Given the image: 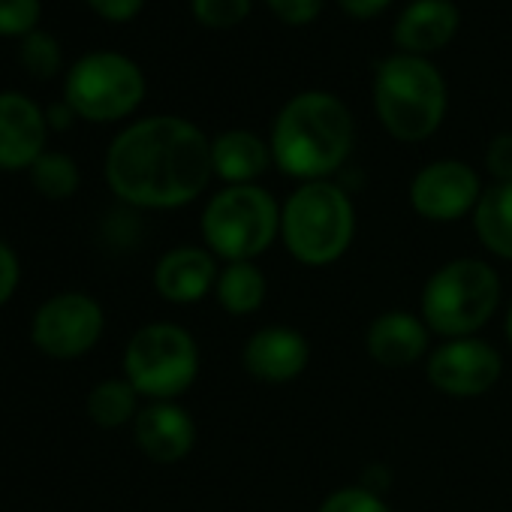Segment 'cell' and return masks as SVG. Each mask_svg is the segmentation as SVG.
<instances>
[{"mask_svg":"<svg viewBox=\"0 0 512 512\" xmlns=\"http://www.w3.org/2000/svg\"><path fill=\"white\" fill-rule=\"evenodd\" d=\"M103 175L109 190L130 208H184L214 178L211 139L178 115L139 118L112 139Z\"/></svg>","mask_w":512,"mask_h":512,"instance_id":"obj_1","label":"cell"},{"mask_svg":"<svg viewBox=\"0 0 512 512\" xmlns=\"http://www.w3.org/2000/svg\"><path fill=\"white\" fill-rule=\"evenodd\" d=\"M356 121L347 103L329 91L290 97L272 124V160L296 181H329L350 157Z\"/></svg>","mask_w":512,"mask_h":512,"instance_id":"obj_2","label":"cell"},{"mask_svg":"<svg viewBox=\"0 0 512 512\" xmlns=\"http://www.w3.org/2000/svg\"><path fill=\"white\" fill-rule=\"evenodd\" d=\"M356 238V205L329 181L299 184L281 205V241L296 263L323 269L338 263Z\"/></svg>","mask_w":512,"mask_h":512,"instance_id":"obj_3","label":"cell"},{"mask_svg":"<svg viewBox=\"0 0 512 512\" xmlns=\"http://www.w3.org/2000/svg\"><path fill=\"white\" fill-rule=\"evenodd\" d=\"M449 94L443 73L416 55H389L374 73V112L398 142H425L446 118Z\"/></svg>","mask_w":512,"mask_h":512,"instance_id":"obj_4","label":"cell"},{"mask_svg":"<svg viewBox=\"0 0 512 512\" xmlns=\"http://www.w3.org/2000/svg\"><path fill=\"white\" fill-rule=\"evenodd\" d=\"M500 275L476 256L443 263L422 287L419 317L443 341L473 338L500 308Z\"/></svg>","mask_w":512,"mask_h":512,"instance_id":"obj_5","label":"cell"},{"mask_svg":"<svg viewBox=\"0 0 512 512\" xmlns=\"http://www.w3.org/2000/svg\"><path fill=\"white\" fill-rule=\"evenodd\" d=\"M199 232L217 260L256 263L281 238V205L260 184H229L205 202Z\"/></svg>","mask_w":512,"mask_h":512,"instance_id":"obj_6","label":"cell"},{"mask_svg":"<svg viewBox=\"0 0 512 512\" xmlns=\"http://www.w3.org/2000/svg\"><path fill=\"white\" fill-rule=\"evenodd\" d=\"M124 380L148 401H175L199 377V347L178 323H148L124 347Z\"/></svg>","mask_w":512,"mask_h":512,"instance_id":"obj_7","label":"cell"},{"mask_svg":"<svg viewBox=\"0 0 512 512\" xmlns=\"http://www.w3.org/2000/svg\"><path fill=\"white\" fill-rule=\"evenodd\" d=\"M148 82L142 67L121 52H88L64 79V100L76 118L91 124H115L130 118L145 100Z\"/></svg>","mask_w":512,"mask_h":512,"instance_id":"obj_8","label":"cell"},{"mask_svg":"<svg viewBox=\"0 0 512 512\" xmlns=\"http://www.w3.org/2000/svg\"><path fill=\"white\" fill-rule=\"evenodd\" d=\"M106 329L103 305L79 290L46 299L31 320V344L49 359H82L91 353Z\"/></svg>","mask_w":512,"mask_h":512,"instance_id":"obj_9","label":"cell"},{"mask_svg":"<svg viewBox=\"0 0 512 512\" xmlns=\"http://www.w3.org/2000/svg\"><path fill=\"white\" fill-rule=\"evenodd\" d=\"M500 374L503 356L479 335L443 341L425 359V380L446 398H479L497 386Z\"/></svg>","mask_w":512,"mask_h":512,"instance_id":"obj_10","label":"cell"},{"mask_svg":"<svg viewBox=\"0 0 512 512\" xmlns=\"http://www.w3.org/2000/svg\"><path fill=\"white\" fill-rule=\"evenodd\" d=\"M482 178L470 163L434 160L422 166L410 181V205L422 220L452 223L473 214L482 196Z\"/></svg>","mask_w":512,"mask_h":512,"instance_id":"obj_11","label":"cell"},{"mask_svg":"<svg viewBox=\"0 0 512 512\" xmlns=\"http://www.w3.org/2000/svg\"><path fill=\"white\" fill-rule=\"evenodd\" d=\"M49 139L46 109L19 91H0V172H28Z\"/></svg>","mask_w":512,"mask_h":512,"instance_id":"obj_12","label":"cell"},{"mask_svg":"<svg viewBox=\"0 0 512 512\" xmlns=\"http://www.w3.org/2000/svg\"><path fill=\"white\" fill-rule=\"evenodd\" d=\"M311 362V344L299 329L290 326H266L253 332L241 350L244 371L269 386L293 383L305 374Z\"/></svg>","mask_w":512,"mask_h":512,"instance_id":"obj_13","label":"cell"},{"mask_svg":"<svg viewBox=\"0 0 512 512\" xmlns=\"http://www.w3.org/2000/svg\"><path fill=\"white\" fill-rule=\"evenodd\" d=\"M133 440L154 464H178L196 446V422L178 401H151L133 419Z\"/></svg>","mask_w":512,"mask_h":512,"instance_id":"obj_14","label":"cell"},{"mask_svg":"<svg viewBox=\"0 0 512 512\" xmlns=\"http://www.w3.org/2000/svg\"><path fill=\"white\" fill-rule=\"evenodd\" d=\"M217 256L208 247L181 244L166 250L154 266V290L169 305H196L214 296L217 287Z\"/></svg>","mask_w":512,"mask_h":512,"instance_id":"obj_15","label":"cell"},{"mask_svg":"<svg viewBox=\"0 0 512 512\" xmlns=\"http://www.w3.org/2000/svg\"><path fill=\"white\" fill-rule=\"evenodd\" d=\"M368 356L389 371H401L428 359L431 353V329L419 314L410 311H386L371 320L365 332Z\"/></svg>","mask_w":512,"mask_h":512,"instance_id":"obj_16","label":"cell"},{"mask_svg":"<svg viewBox=\"0 0 512 512\" xmlns=\"http://www.w3.org/2000/svg\"><path fill=\"white\" fill-rule=\"evenodd\" d=\"M461 28V13L452 0H413L395 22V46L404 55L428 58L446 49Z\"/></svg>","mask_w":512,"mask_h":512,"instance_id":"obj_17","label":"cell"},{"mask_svg":"<svg viewBox=\"0 0 512 512\" xmlns=\"http://www.w3.org/2000/svg\"><path fill=\"white\" fill-rule=\"evenodd\" d=\"M272 148L253 130H223L211 139L214 178L229 184H256L272 166Z\"/></svg>","mask_w":512,"mask_h":512,"instance_id":"obj_18","label":"cell"},{"mask_svg":"<svg viewBox=\"0 0 512 512\" xmlns=\"http://www.w3.org/2000/svg\"><path fill=\"white\" fill-rule=\"evenodd\" d=\"M473 232L479 244L512 263V184H488L473 208Z\"/></svg>","mask_w":512,"mask_h":512,"instance_id":"obj_19","label":"cell"},{"mask_svg":"<svg viewBox=\"0 0 512 512\" xmlns=\"http://www.w3.org/2000/svg\"><path fill=\"white\" fill-rule=\"evenodd\" d=\"M269 281L256 263H226L217 275L214 299L229 317H247L266 305Z\"/></svg>","mask_w":512,"mask_h":512,"instance_id":"obj_20","label":"cell"},{"mask_svg":"<svg viewBox=\"0 0 512 512\" xmlns=\"http://www.w3.org/2000/svg\"><path fill=\"white\" fill-rule=\"evenodd\" d=\"M85 410L94 425L112 431V428L133 422L142 407H139V392L124 377H106L88 392Z\"/></svg>","mask_w":512,"mask_h":512,"instance_id":"obj_21","label":"cell"},{"mask_svg":"<svg viewBox=\"0 0 512 512\" xmlns=\"http://www.w3.org/2000/svg\"><path fill=\"white\" fill-rule=\"evenodd\" d=\"M28 178L34 184V190L52 202H64L70 196L79 193L82 187V172H79V163L64 154V151H46L31 169H28Z\"/></svg>","mask_w":512,"mask_h":512,"instance_id":"obj_22","label":"cell"},{"mask_svg":"<svg viewBox=\"0 0 512 512\" xmlns=\"http://www.w3.org/2000/svg\"><path fill=\"white\" fill-rule=\"evenodd\" d=\"M19 61L31 79H55L64 67V52L55 34L49 31H34L19 43Z\"/></svg>","mask_w":512,"mask_h":512,"instance_id":"obj_23","label":"cell"},{"mask_svg":"<svg viewBox=\"0 0 512 512\" xmlns=\"http://www.w3.org/2000/svg\"><path fill=\"white\" fill-rule=\"evenodd\" d=\"M253 0H190V13L199 25L226 31L250 16Z\"/></svg>","mask_w":512,"mask_h":512,"instance_id":"obj_24","label":"cell"},{"mask_svg":"<svg viewBox=\"0 0 512 512\" xmlns=\"http://www.w3.org/2000/svg\"><path fill=\"white\" fill-rule=\"evenodd\" d=\"M43 0H0V37L25 40L40 28Z\"/></svg>","mask_w":512,"mask_h":512,"instance_id":"obj_25","label":"cell"},{"mask_svg":"<svg viewBox=\"0 0 512 512\" xmlns=\"http://www.w3.org/2000/svg\"><path fill=\"white\" fill-rule=\"evenodd\" d=\"M317 512H392L389 503L368 485H344L332 491Z\"/></svg>","mask_w":512,"mask_h":512,"instance_id":"obj_26","label":"cell"},{"mask_svg":"<svg viewBox=\"0 0 512 512\" xmlns=\"http://www.w3.org/2000/svg\"><path fill=\"white\" fill-rule=\"evenodd\" d=\"M485 172L491 184H512V133H497L485 145Z\"/></svg>","mask_w":512,"mask_h":512,"instance_id":"obj_27","label":"cell"},{"mask_svg":"<svg viewBox=\"0 0 512 512\" xmlns=\"http://www.w3.org/2000/svg\"><path fill=\"white\" fill-rule=\"evenodd\" d=\"M323 4H326V0H266V7L284 25H293V28L317 22V16L323 13Z\"/></svg>","mask_w":512,"mask_h":512,"instance_id":"obj_28","label":"cell"},{"mask_svg":"<svg viewBox=\"0 0 512 512\" xmlns=\"http://www.w3.org/2000/svg\"><path fill=\"white\" fill-rule=\"evenodd\" d=\"M22 284V260L19 253L0 238V308H4Z\"/></svg>","mask_w":512,"mask_h":512,"instance_id":"obj_29","label":"cell"},{"mask_svg":"<svg viewBox=\"0 0 512 512\" xmlns=\"http://www.w3.org/2000/svg\"><path fill=\"white\" fill-rule=\"evenodd\" d=\"M85 4H88L103 22L127 25V22H133V19L142 13L145 0H85Z\"/></svg>","mask_w":512,"mask_h":512,"instance_id":"obj_30","label":"cell"},{"mask_svg":"<svg viewBox=\"0 0 512 512\" xmlns=\"http://www.w3.org/2000/svg\"><path fill=\"white\" fill-rule=\"evenodd\" d=\"M389 4H392V0H338V7H341L350 19H356V22L377 19Z\"/></svg>","mask_w":512,"mask_h":512,"instance_id":"obj_31","label":"cell"},{"mask_svg":"<svg viewBox=\"0 0 512 512\" xmlns=\"http://www.w3.org/2000/svg\"><path fill=\"white\" fill-rule=\"evenodd\" d=\"M46 121H49V130H70L76 121V112L70 109L67 100H58L46 109Z\"/></svg>","mask_w":512,"mask_h":512,"instance_id":"obj_32","label":"cell"},{"mask_svg":"<svg viewBox=\"0 0 512 512\" xmlns=\"http://www.w3.org/2000/svg\"><path fill=\"white\" fill-rule=\"evenodd\" d=\"M503 332H506V338H509V347H512V302H509V308H506V320H503Z\"/></svg>","mask_w":512,"mask_h":512,"instance_id":"obj_33","label":"cell"}]
</instances>
